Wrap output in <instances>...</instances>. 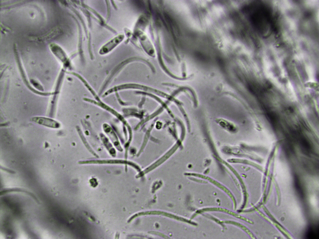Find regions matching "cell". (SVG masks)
<instances>
[{"label": "cell", "instance_id": "obj_1", "mask_svg": "<svg viewBox=\"0 0 319 239\" xmlns=\"http://www.w3.org/2000/svg\"><path fill=\"white\" fill-rule=\"evenodd\" d=\"M32 120L37 124L50 128H57L60 126L58 122L53 119L46 117H35L32 119Z\"/></svg>", "mask_w": 319, "mask_h": 239}]
</instances>
